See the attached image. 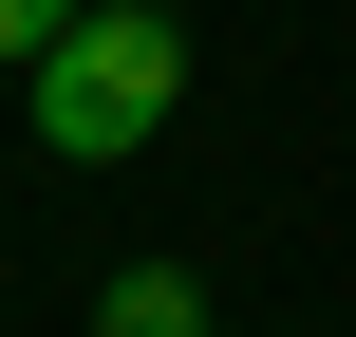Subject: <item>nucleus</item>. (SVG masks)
Here are the masks:
<instances>
[{
  "instance_id": "obj_3",
  "label": "nucleus",
  "mask_w": 356,
  "mask_h": 337,
  "mask_svg": "<svg viewBox=\"0 0 356 337\" xmlns=\"http://www.w3.org/2000/svg\"><path fill=\"white\" fill-rule=\"evenodd\" d=\"M56 38H75V0H0V75H38Z\"/></svg>"
},
{
  "instance_id": "obj_2",
  "label": "nucleus",
  "mask_w": 356,
  "mask_h": 337,
  "mask_svg": "<svg viewBox=\"0 0 356 337\" xmlns=\"http://www.w3.org/2000/svg\"><path fill=\"white\" fill-rule=\"evenodd\" d=\"M94 337H207V300H188V263H131V281L94 300Z\"/></svg>"
},
{
  "instance_id": "obj_1",
  "label": "nucleus",
  "mask_w": 356,
  "mask_h": 337,
  "mask_svg": "<svg viewBox=\"0 0 356 337\" xmlns=\"http://www.w3.org/2000/svg\"><path fill=\"white\" fill-rule=\"evenodd\" d=\"M19 94H38V150H56V169H131V150L169 131V94H188V19H169V0H75V38H56Z\"/></svg>"
}]
</instances>
